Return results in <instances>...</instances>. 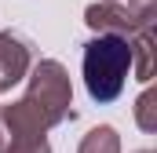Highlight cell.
<instances>
[{
    "label": "cell",
    "mask_w": 157,
    "mask_h": 153,
    "mask_svg": "<svg viewBox=\"0 0 157 153\" xmlns=\"http://www.w3.org/2000/svg\"><path fill=\"white\" fill-rule=\"evenodd\" d=\"M143 153H150V150H143Z\"/></svg>",
    "instance_id": "9c48e42d"
},
{
    "label": "cell",
    "mask_w": 157,
    "mask_h": 153,
    "mask_svg": "<svg viewBox=\"0 0 157 153\" xmlns=\"http://www.w3.org/2000/svg\"><path fill=\"white\" fill-rule=\"evenodd\" d=\"M77 153H121V139L110 124H99L91 128L84 139H80V150Z\"/></svg>",
    "instance_id": "8992f818"
},
{
    "label": "cell",
    "mask_w": 157,
    "mask_h": 153,
    "mask_svg": "<svg viewBox=\"0 0 157 153\" xmlns=\"http://www.w3.org/2000/svg\"><path fill=\"white\" fill-rule=\"evenodd\" d=\"M132 69V37L99 33L84 44V88L95 102H113Z\"/></svg>",
    "instance_id": "6da1fadb"
},
{
    "label": "cell",
    "mask_w": 157,
    "mask_h": 153,
    "mask_svg": "<svg viewBox=\"0 0 157 153\" xmlns=\"http://www.w3.org/2000/svg\"><path fill=\"white\" fill-rule=\"evenodd\" d=\"M26 99L37 106V113L48 120V128L62 124L66 117H73V110H70L73 106V88H70L66 69L55 58H40L33 66V73H29V95Z\"/></svg>",
    "instance_id": "7a4b0ae2"
},
{
    "label": "cell",
    "mask_w": 157,
    "mask_h": 153,
    "mask_svg": "<svg viewBox=\"0 0 157 153\" xmlns=\"http://www.w3.org/2000/svg\"><path fill=\"white\" fill-rule=\"evenodd\" d=\"M84 22L95 33H117L132 37L139 29H150L154 22V0H102L84 11Z\"/></svg>",
    "instance_id": "3957f363"
},
{
    "label": "cell",
    "mask_w": 157,
    "mask_h": 153,
    "mask_svg": "<svg viewBox=\"0 0 157 153\" xmlns=\"http://www.w3.org/2000/svg\"><path fill=\"white\" fill-rule=\"evenodd\" d=\"M132 66H135V76L146 84L150 76H154V33L150 29H139V33H132Z\"/></svg>",
    "instance_id": "5b68a950"
},
{
    "label": "cell",
    "mask_w": 157,
    "mask_h": 153,
    "mask_svg": "<svg viewBox=\"0 0 157 153\" xmlns=\"http://www.w3.org/2000/svg\"><path fill=\"white\" fill-rule=\"evenodd\" d=\"M4 153H51V146H48V139H18Z\"/></svg>",
    "instance_id": "ba28073f"
},
{
    "label": "cell",
    "mask_w": 157,
    "mask_h": 153,
    "mask_svg": "<svg viewBox=\"0 0 157 153\" xmlns=\"http://www.w3.org/2000/svg\"><path fill=\"white\" fill-rule=\"evenodd\" d=\"M135 120H139L143 131H157V95H154V91H143V95H139Z\"/></svg>",
    "instance_id": "52a82bcc"
},
{
    "label": "cell",
    "mask_w": 157,
    "mask_h": 153,
    "mask_svg": "<svg viewBox=\"0 0 157 153\" xmlns=\"http://www.w3.org/2000/svg\"><path fill=\"white\" fill-rule=\"evenodd\" d=\"M29 73V47L15 33H0V91L18 84Z\"/></svg>",
    "instance_id": "277c9868"
}]
</instances>
